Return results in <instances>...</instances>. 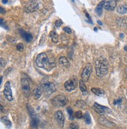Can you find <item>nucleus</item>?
<instances>
[{
  "mask_svg": "<svg viewBox=\"0 0 127 129\" xmlns=\"http://www.w3.org/2000/svg\"><path fill=\"white\" fill-rule=\"evenodd\" d=\"M35 63L40 68H43L44 70L49 71L51 69L56 66L55 61H51L48 56L42 52L37 56L36 59H35Z\"/></svg>",
  "mask_w": 127,
  "mask_h": 129,
  "instance_id": "obj_1",
  "label": "nucleus"
},
{
  "mask_svg": "<svg viewBox=\"0 0 127 129\" xmlns=\"http://www.w3.org/2000/svg\"><path fill=\"white\" fill-rule=\"evenodd\" d=\"M95 66H96V73L98 77H104V75H106L108 74L109 65L106 59L100 57L99 59H96Z\"/></svg>",
  "mask_w": 127,
  "mask_h": 129,
  "instance_id": "obj_2",
  "label": "nucleus"
},
{
  "mask_svg": "<svg viewBox=\"0 0 127 129\" xmlns=\"http://www.w3.org/2000/svg\"><path fill=\"white\" fill-rule=\"evenodd\" d=\"M68 103V98L63 95H59L55 96L53 100H52V104L55 107H64Z\"/></svg>",
  "mask_w": 127,
  "mask_h": 129,
  "instance_id": "obj_3",
  "label": "nucleus"
},
{
  "mask_svg": "<svg viewBox=\"0 0 127 129\" xmlns=\"http://www.w3.org/2000/svg\"><path fill=\"white\" fill-rule=\"evenodd\" d=\"M27 108L28 110L29 115H30V117H31V126L33 128H36L37 127H38L39 123V117L36 115V113L34 111V110L30 107V105H27Z\"/></svg>",
  "mask_w": 127,
  "mask_h": 129,
  "instance_id": "obj_4",
  "label": "nucleus"
},
{
  "mask_svg": "<svg viewBox=\"0 0 127 129\" xmlns=\"http://www.w3.org/2000/svg\"><path fill=\"white\" fill-rule=\"evenodd\" d=\"M93 71V66L90 63H88L86 65V67L83 68V71H82L81 74V77H82V80H83L84 82L87 81L89 79V77H90V74Z\"/></svg>",
  "mask_w": 127,
  "mask_h": 129,
  "instance_id": "obj_5",
  "label": "nucleus"
},
{
  "mask_svg": "<svg viewBox=\"0 0 127 129\" xmlns=\"http://www.w3.org/2000/svg\"><path fill=\"white\" fill-rule=\"evenodd\" d=\"M43 92L46 94V95H49L52 93H54L55 91H56V88L54 84L51 82H46V83H44V84L42 85L41 86Z\"/></svg>",
  "mask_w": 127,
  "mask_h": 129,
  "instance_id": "obj_6",
  "label": "nucleus"
},
{
  "mask_svg": "<svg viewBox=\"0 0 127 129\" xmlns=\"http://www.w3.org/2000/svg\"><path fill=\"white\" fill-rule=\"evenodd\" d=\"M77 79L76 78H72L64 83V88L68 92H72L77 87Z\"/></svg>",
  "mask_w": 127,
  "mask_h": 129,
  "instance_id": "obj_7",
  "label": "nucleus"
},
{
  "mask_svg": "<svg viewBox=\"0 0 127 129\" xmlns=\"http://www.w3.org/2000/svg\"><path fill=\"white\" fill-rule=\"evenodd\" d=\"M21 87H22V91H23L24 95L26 97H29L31 88H30L29 81L26 78H21Z\"/></svg>",
  "mask_w": 127,
  "mask_h": 129,
  "instance_id": "obj_8",
  "label": "nucleus"
},
{
  "mask_svg": "<svg viewBox=\"0 0 127 129\" xmlns=\"http://www.w3.org/2000/svg\"><path fill=\"white\" fill-rule=\"evenodd\" d=\"M39 9V3L36 1L28 2L24 7V10L26 13H33Z\"/></svg>",
  "mask_w": 127,
  "mask_h": 129,
  "instance_id": "obj_9",
  "label": "nucleus"
},
{
  "mask_svg": "<svg viewBox=\"0 0 127 129\" xmlns=\"http://www.w3.org/2000/svg\"><path fill=\"white\" fill-rule=\"evenodd\" d=\"M3 93H4L5 97L9 101L13 100V94H12V90H11V86H10V81H7L5 84Z\"/></svg>",
  "mask_w": 127,
  "mask_h": 129,
  "instance_id": "obj_10",
  "label": "nucleus"
},
{
  "mask_svg": "<svg viewBox=\"0 0 127 129\" xmlns=\"http://www.w3.org/2000/svg\"><path fill=\"white\" fill-rule=\"evenodd\" d=\"M93 107L94 110L97 113H99V114H104V113H111V112L110 109H108L106 107H104V106L98 104L97 103H95L93 104Z\"/></svg>",
  "mask_w": 127,
  "mask_h": 129,
  "instance_id": "obj_11",
  "label": "nucleus"
},
{
  "mask_svg": "<svg viewBox=\"0 0 127 129\" xmlns=\"http://www.w3.org/2000/svg\"><path fill=\"white\" fill-rule=\"evenodd\" d=\"M117 2L115 0H111V1H104V8L108 11H113L116 7Z\"/></svg>",
  "mask_w": 127,
  "mask_h": 129,
  "instance_id": "obj_12",
  "label": "nucleus"
},
{
  "mask_svg": "<svg viewBox=\"0 0 127 129\" xmlns=\"http://www.w3.org/2000/svg\"><path fill=\"white\" fill-rule=\"evenodd\" d=\"M54 117H55V119L57 120V122L58 123V124L61 127H63L64 124V116L63 114V112L61 110L57 111L54 114Z\"/></svg>",
  "mask_w": 127,
  "mask_h": 129,
  "instance_id": "obj_13",
  "label": "nucleus"
},
{
  "mask_svg": "<svg viewBox=\"0 0 127 129\" xmlns=\"http://www.w3.org/2000/svg\"><path fill=\"white\" fill-rule=\"evenodd\" d=\"M20 33L22 36V38L27 42H32V39H33V37L32 35V34H30L28 32H26L24 31H22V30H20Z\"/></svg>",
  "mask_w": 127,
  "mask_h": 129,
  "instance_id": "obj_14",
  "label": "nucleus"
},
{
  "mask_svg": "<svg viewBox=\"0 0 127 129\" xmlns=\"http://www.w3.org/2000/svg\"><path fill=\"white\" fill-rule=\"evenodd\" d=\"M33 96L35 97V100H39V99L41 97L42 95V89L41 87L39 86H37L34 88L33 90Z\"/></svg>",
  "mask_w": 127,
  "mask_h": 129,
  "instance_id": "obj_15",
  "label": "nucleus"
},
{
  "mask_svg": "<svg viewBox=\"0 0 127 129\" xmlns=\"http://www.w3.org/2000/svg\"><path fill=\"white\" fill-rule=\"evenodd\" d=\"M58 62H59V64L61 65V66H62V67H69V61H68V59H67L65 56L60 57Z\"/></svg>",
  "mask_w": 127,
  "mask_h": 129,
  "instance_id": "obj_16",
  "label": "nucleus"
},
{
  "mask_svg": "<svg viewBox=\"0 0 127 129\" xmlns=\"http://www.w3.org/2000/svg\"><path fill=\"white\" fill-rule=\"evenodd\" d=\"M117 12L120 14L127 13V5H119L117 7Z\"/></svg>",
  "mask_w": 127,
  "mask_h": 129,
  "instance_id": "obj_17",
  "label": "nucleus"
},
{
  "mask_svg": "<svg viewBox=\"0 0 127 129\" xmlns=\"http://www.w3.org/2000/svg\"><path fill=\"white\" fill-rule=\"evenodd\" d=\"M103 8H104V1H101V2L97 5V6L96 7V9H95V12H96V14L98 15V16H101Z\"/></svg>",
  "mask_w": 127,
  "mask_h": 129,
  "instance_id": "obj_18",
  "label": "nucleus"
},
{
  "mask_svg": "<svg viewBox=\"0 0 127 129\" xmlns=\"http://www.w3.org/2000/svg\"><path fill=\"white\" fill-rule=\"evenodd\" d=\"M49 37L51 39V41L53 43H57L58 42V35L55 31H51L49 33Z\"/></svg>",
  "mask_w": 127,
  "mask_h": 129,
  "instance_id": "obj_19",
  "label": "nucleus"
},
{
  "mask_svg": "<svg viewBox=\"0 0 127 129\" xmlns=\"http://www.w3.org/2000/svg\"><path fill=\"white\" fill-rule=\"evenodd\" d=\"M79 88L81 90V92H83L84 95L87 93V88H86L85 83L83 80H79Z\"/></svg>",
  "mask_w": 127,
  "mask_h": 129,
  "instance_id": "obj_20",
  "label": "nucleus"
},
{
  "mask_svg": "<svg viewBox=\"0 0 127 129\" xmlns=\"http://www.w3.org/2000/svg\"><path fill=\"white\" fill-rule=\"evenodd\" d=\"M92 92L96 95H98V96H102L104 95V91L100 89V88H93L91 89Z\"/></svg>",
  "mask_w": 127,
  "mask_h": 129,
  "instance_id": "obj_21",
  "label": "nucleus"
},
{
  "mask_svg": "<svg viewBox=\"0 0 127 129\" xmlns=\"http://www.w3.org/2000/svg\"><path fill=\"white\" fill-rule=\"evenodd\" d=\"M2 121H3V123L5 124V126L7 128H10L11 127V122H10V120L8 118H7L6 117H2Z\"/></svg>",
  "mask_w": 127,
  "mask_h": 129,
  "instance_id": "obj_22",
  "label": "nucleus"
},
{
  "mask_svg": "<svg viewBox=\"0 0 127 129\" xmlns=\"http://www.w3.org/2000/svg\"><path fill=\"white\" fill-rule=\"evenodd\" d=\"M117 24L119 26H122V27H125L127 26V20H125V19H122V18H118L117 20Z\"/></svg>",
  "mask_w": 127,
  "mask_h": 129,
  "instance_id": "obj_23",
  "label": "nucleus"
},
{
  "mask_svg": "<svg viewBox=\"0 0 127 129\" xmlns=\"http://www.w3.org/2000/svg\"><path fill=\"white\" fill-rule=\"evenodd\" d=\"M84 119H85V121L87 124H91V117H90V115H89V113L88 112H86L84 115Z\"/></svg>",
  "mask_w": 127,
  "mask_h": 129,
  "instance_id": "obj_24",
  "label": "nucleus"
},
{
  "mask_svg": "<svg viewBox=\"0 0 127 129\" xmlns=\"http://www.w3.org/2000/svg\"><path fill=\"white\" fill-rule=\"evenodd\" d=\"M75 106L77 107H81V108H85L86 107V104L83 102V101H82V100H78L76 102V104Z\"/></svg>",
  "mask_w": 127,
  "mask_h": 129,
  "instance_id": "obj_25",
  "label": "nucleus"
},
{
  "mask_svg": "<svg viewBox=\"0 0 127 129\" xmlns=\"http://www.w3.org/2000/svg\"><path fill=\"white\" fill-rule=\"evenodd\" d=\"M67 110H68V114H69L70 119H71V120L74 119V113H73V110H72L71 107H68Z\"/></svg>",
  "mask_w": 127,
  "mask_h": 129,
  "instance_id": "obj_26",
  "label": "nucleus"
},
{
  "mask_svg": "<svg viewBox=\"0 0 127 129\" xmlns=\"http://www.w3.org/2000/svg\"><path fill=\"white\" fill-rule=\"evenodd\" d=\"M17 49L20 52L24 50V44L23 43H18L17 45Z\"/></svg>",
  "mask_w": 127,
  "mask_h": 129,
  "instance_id": "obj_27",
  "label": "nucleus"
},
{
  "mask_svg": "<svg viewBox=\"0 0 127 129\" xmlns=\"http://www.w3.org/2000/svg\"><path fill=\"white\" fill-rule=\"evenodd\" d=\"M74 117L78 119H80L83 117V113H82L81 111H77V112H75V113H74Z\"/></svg>",
  "mask_w": 127,
  "mask_h": 129,
  "instance_id": "obj_28",
  "label": "nucleus"
},
{
  "mask_svg": "<svg viewBox=\"0 0 127 129\" xmlns=\"http://www.w3.org/2000/svg\"><path fill=\"white\" fill-rule=\"evenodd\" d=\"M7 40H8V42H10L12 44L15 43V42H16V39H15L14 38H13L12 36H7Z\"/></svg>",
  "mask_w": 127,
  "mask_h": 129,
  "instance_id": "obj_29",
  "label": "nucleus"
},
{
  "mask_svg": "<svg viewBox=\"0 0 127 129\" xmlns=\"http://www.w3.org/2000/svg\"><path fill=\"white\" fill-rule=\"evenodd\" d=\"M70 129H79V125L75 123H71L69 127Z\"/></svg>",
  "mask_w": 127,
  "mask_h": 129,
  "instance_id": "obj_30",
  "label": "nucleus"
},
{
  "mask_svg": "<svg viewBox=\"0 0 127 129\" xmlns=\"http://www.w3.org/2000/svg\"><path fill=\"white\" fill-rule=\"evenodd\" d=\"M62 24H63V22H62L61 20H57L55 21V26H56L57 27H61V26L62 25Z\"/></svg>",
  "mask_w": 127,
  "mask_h": 129,
  "instance_id": "obj_31",
  "label": "nucleus"
},
{
  "mask_svg": "<svg viewBox=\"0 0 127 129\" xmlns=\"http://www.w3.org/2000/svg\"><path fill=\"white\" fill-rule=\"evenodd\" d=\"M64 32H66V33H68V34H71V29L70 28V27H64Z\"/></svg>",
  "mask_w": 127,
  "mask_h": 129,
  "instance_id": "obj_32",
  "label": "nucleus"
},
{
  "mask_svg": "<svg viewBox=\"0 0 127 129\" xmlns=\"http://www.w3.org/2000/svg\"><path fill=\"white\" fill-rule=\"evenodd\" d=\"M85 15H86V16L87 17V21L88 22H89V23H90V24H93V21L91 20V18H90V16H89V13L86 12V11H85Z\"/></svg>",
  "mask_w": 127,
  "mask_h": 129,
  "instance_id": "obj_33",
  "label": "nucleus"
},
{
  "mask_svg": "<svg viewBox=\"0 0 127 129\" xmlns=\"http://www.w3.org/2000/svg\"><path fill=\"white\" fill-rule=\"evenodd\" d=\"M122 101V99H118V100H115L114 101V105H118L120 104Z\"/></svg>",
  "mask_w": 127,
  "mask_h": 129,
  "instance_id": "obj_34",
  "label": "nucleus"
},
{
  "mask_svg": "<svg viewBox=\"0 0 127 129\" xmlns=\"http://www.w3.org/2000/svg\"><path fill=\"white\" fill-rule=\"evenodd\" d=\"M1 26H2L3 27L6 28V30H7V29H8V27H6V26L5 25V23L3 22V19H2V18H1Z\"/></svg>",
  "mask_w": 127,
  "mask_h": 129,
  "instance_id": "obj_35",
  "label": "nucleus"
},
{
  "mask_svg": "<svg viewBox=\"0 0 127 129\" xmlns=\"http://www.w3.org/2000/svg\"><path fill=\"white\" fill-rule=\"evenodd\" d=\"M5 65H6L5 60H3V59H1V67H4Z\"/></svg>",
  "mask_w": 127,
  "mask_h": 129,
  "instance_id": "obj_36",
  "label": "nucleus"
},
{
  "mask_svg": "<svg viewBox=\"0 0 127 129\" xmlns=\"http://www.w3.org/2000/svg\"><path fill=\"white\" fill-rule=\"evenodd\" d=\"M0 10H1V13H5V10H3V7H1V8H0Z\"/></svg>",
  "mask_w": 127,
  "mask_h": 129,
  "instance_id": "obj_37",
  "label": "nucleus"
},
{
  "mask_svg": "<svg viewBox=\"0 0 127 129\" xmlns=\"http://www.w3.org/2000/svg\"><path fill=\"white\" fill-rule=\"evenodd\" d=\"M2 3L5 4V3H8V1H6V0H3V1H2Z\"/></svg>",
  "mask_w": 127,
  "mask_h": 129,
  "instance_id": "obj_38",
  "label": "nucleus"
},
{
  "mask_svg": "<svg viewBox=\"0 0 127 129\" xmlns=\"http://www.w3.org/2000/svg\"><path fill=\"white\" fill-rule=\"evenodd\" d=\"M97 23H98V24H99L100 26H102V25H103V24H102V23H101V21H100V20H98V21H97Z\"/></svg>",
  "mask_w": 127,
  "mask_h": 129,
  "instance_id": "obj_39",
  "label": "nucleus"
},
{
  "mask_svg": "<svg viewBox=\"0 0 127 129\" xmlns=\"http://www.w3.org/2000/svg\"><path fill=\"white\" fill-rule=\"evenodd\" d=\"M120 37L122 38H122H124V34L121 33V34H120Z\"/></svg>",
  "mask_w": 127,
  "mask_h": 129,
  "instance_id": "obj_40",
  "label": "nucleus"
},
{
  "mask_svg": "<svg viewBox=\"0 0 127 129\" xmlns=\"http://www.w3.org/2000/svg\"><path fill=\"white\" fill-rule=\"evenodd\" d=\"M125 75H126V77H127V67L125 68Z\"/></svg>",
  "mask_w": 127,
  "mask_h": 129,
  "instance_id": "obj_41",
  "label": "nucleus"
},
{
  "mask_svg": "<svg viewBox=\"0 0 127 129\" xmlns=\"http://www.w3.org/2000/svg\"><path fill=\"white\" fill-rule=\"evenodd\" d=\"M124 49H125V51H126V52H127V45H125V46L124 47Z\"/></svg>",
  "mask_w": 127,
  "mask_h": 129,
  "instance_id": "obj_42",
  "label": "nucleus"
},
{
  "mask_svg": "<svg viewBox=\"0 0 127 129\" xmlns=\"http://www.w3.org/2000/svg\"><path fill=\"white\" fill-rule=\"evenodd\" d=\"M94 31H97V28L95 27V28H94Z\"/></svg>",
  "mask_w": 127,
  "mask_h": 129,
  "instance_id": "obj_43",
  "label": "nucleus"
}]
</instances>
